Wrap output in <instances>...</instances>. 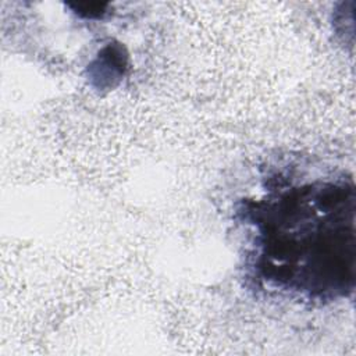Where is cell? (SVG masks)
I'll return each mask as SVG.
<instances>
[{
  "label": "cell",
  "mask_w": 356,
  "mask_h": 356,
  "mask_svg": "<svg viewBox=\"0 0 356 356\" xmlns=\"http://www.w3.org/2000/svg\"><path fill=\"white\" fill-rule=\"evenodd\" d=\"M252 239L246 267L266 291L309 302L349 296L356 278L353 179L278 184L238 210Z\"/></svg>",
  "instance_id": "1"
}]
</instances>
